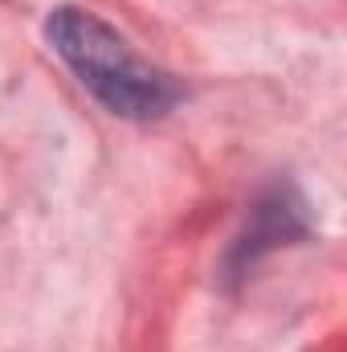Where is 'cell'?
Instances as JSON below:
<instances>
[{
    "label": "cell",
    "instance_id": "obj_1",
    "mask_svg": "<svg viewBox=\"0 0 347 352\" xmlns=\"http://www.w3.org/2000/svg\"><path fill=\"white\" fill-rule=\"evenodd\" d=\"M45 41L74 70V78L119 119H160L184 98V87L168 70L143 62L119 29L86 8H53L45 21Z\"/></svg>",
    "mask_w": 347,
    "mask_h": 352
},
{
    "label": "cell",
    "instance_id": "obj_2",
    "mask_svg": "<svg viewBox=\"0 0 347 352\" xmlns=\"http://www.w3.org/2000/svg\"><path fill=\"white\" fill-rule=\"evenodd\" d=\"M307 234H311V226H307V213H302L298 192H294L290 184H278V188H270L258 205L250 209L246 234L233 242V250H229V258H225V274L241 278L265 250L286 246V242H298V238H307Z\"/></svg>",
    "mask_w": 347,
    "mask_h": 352
}]
</instances>
